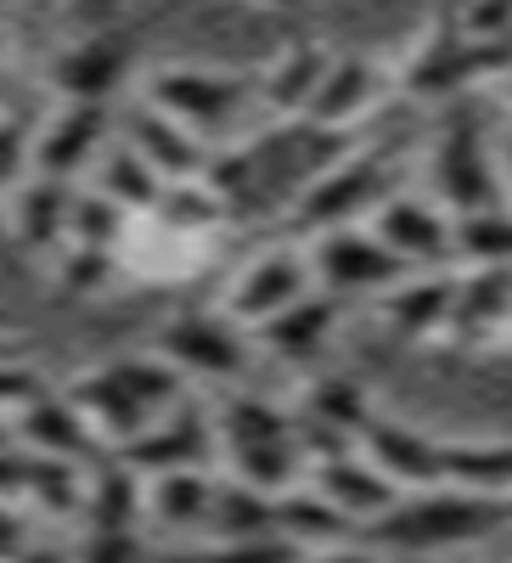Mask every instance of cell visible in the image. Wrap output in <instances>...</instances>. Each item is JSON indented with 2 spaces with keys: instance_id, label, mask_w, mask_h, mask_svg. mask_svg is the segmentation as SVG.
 Here are the masks:
<instances>
[{
  "instance_id": "d4e9b609",
  "label": "cell",
  "mask_w": 512,
  "mask_h": 563,
  "mask_svg": "<svg viewBox=\"0 0 512 563\" xmlns=\"http://www.w3.org/2000/svg\"><path fill=\"white\" fill-rule=\"evenodd\" d=\"M209 507H214V479L209 467H175V474L147 479V519L186 536V530H209Z\"/></svg>"
},
{
  "instance_id": "74e56055",
  "label": "cell",
  "mask_w": 512,
  "mask_h": 563,
  "mask_svg": "<svg viewBox=\"0 0 512 563\" xmlns=\"http://www.w3.org/2000/svg\"><path fill=\"white\" fill-rule=\"evenodd\" d=\"M34 395H45V384L34 378V372L29 366H18V361H0V411H23Z\"/></svg>"
},
{
  "instance_id": "9c48e42d",
  "label": "cell",
  "mask_w": 512,
  "mask_h": 563,
  "mask_svg": "<svg viewBox=\"0 0 512 563\" xmlns=\"http://www.w3.org/2000/svg\"><path fill=\"white\" fill-rule=\"evenodd\" d=\"M142 479L175 474V467H209L220 456V434H214V406L180 395L164 417H153L142 434H130L124 445H113Z\"/></svg>"
},
{
  "instance_id": "83f0119b",
  "label": "cell",
  "mask_w": 512,
  "mask_h": 563,
  "mask_svg": "<svg viewBox=\"0 0 512 563\" xmlns=\"http://www.w3.org/2000/svg\"><path fill=\"white\" fill-rule=\"evenodd\" d=\"M276 530V496L243 479L214 485V507H209V541H248V536H270Z\"/></svg>"
},
{
  "instance_id": "b9f144b4",
  "label": "cell",
  "mask_w": 512,
  "mask_h": 563,
  "mask_svg": "<svg viewBox=\"0 0 512 563\" xmlns=\"http://www.w3.org/2000/svg\"><path fill=\"white\" fill-rule=\"evenodd\" d=\"M113 12H119V0H74L79 29H108V23H113Z\"/></svg>"
},
{
  "instance_id": "7dc6e473",
  "label": "cell",
  "mask_w": 512,
  "mask_h": 563,
  "mask_svg": "<svg viewBox=\"0 0 512 563\" xmlns=\"http://www.w3.org/2000/svg\"><path fill=\"white\" fill-rule=\"evenodd\" d=\"M507 507H512V496H507Z\"/></svg>"
},
{
  "instance_id": "d590c367",
  "label": "cell",
  "mask_w": 512,
  "mask_h": 563,
  "mask_svg": "<svg viewBox=\"0 0 512 563\" xmlns=\"http://www.w3.org/2000/svg\"><path fill=\"white\" fill-rule=\"evenodd\" d=\"M74 563H147L142 530H90L85 525V541L74 547Z\"/></svg>"
},
{
  "instance_id": "603a6c76",
  "label": "cell",
  "mask_w": 512,
  "mask_h": 563,
  "mask_svg": "<svg viewBox=\"0 0 512 563\" xmlns=\"http://www.w3.org/2000/svg\"><path fill=\"white\" fill-rule=\"evenodd\" d=\"M327 68H333V52L321 40H288L282 52L270 57V68L259 74L254 97L265 102L270 119H304V108H310V97H315V85H321Z\"/></svg>"
},
{
  "instance_id": "f1b7e54d",
  "label": "cell",
  "mask_w": 512,
  "mask_h": 563,
  "mask_svg": "<svg viewBox=\"0 0 512 563\" xmlns=\"http://www.w3.org/2000/svg\"><path fill=\"white\" fill-rule=\"evenodd\" d=\"M445 485L512 496V440H445Z\"/></svg>"
},
{
  "instance_id": "bcb514c9",
  "label": "cell",
  "mask_w": 512,
  "mask_h": 563,
  "mask_svg": "<svg viewBox=\"0 0 512 563\" xmlns=\"http://www.w3.org/2000/svg\"><path fill=\"white\" fill-rule=\"evenodd\" d=\"M496 90H501V102H507V108H512V74H507V79H501V85H496Z\"/></svg>"
},
{
  "instance_id": "1f68e13d",
  "label": "cell",
  "mask_w": 512,
  "mask_h": 563,
  "mask_svg": "<svg viewBox=\"0 0 512 563\" xmlns=\"http://www.w3.org/2000/svg\"><path fill=\"white\" fill-rule=\"evenodd\" d=\"M130 225H135V214H124L113 198H102V192H97V186H79V192H74L68 243H85V249H113V254H124V243H130Z\"/></svg>"
},
{
  "instance_id": "52a82bcc",
  "label": "cell",
  "mask_w": 512,
  "mask_h": 563,
  "mask_svg": "<svg viewBox=\"0 0 512 563\" xmlns=\"http://www.w3.org/2000/svg\"><path fill=\"white\" fill-rule=\"evenodd\" d=\"M310 271H315V288L333 294V299H383L394 282L405 276V265L389 254V243L371 225L315 231Z\"/></svg>"
},
{
  "instance_id": "e0dca14e",
  "label": "cell",
  "mask_w": 512,
  "mask_h": 563,
  "mask_svg": "<svg viewBox=\"0 0 512 563\" xmlns=\"http://www.w3.org/2000/svg\"><path fill=\"white\" fill-rule=\"evenodd\" d=\"M456 276L450 265L439 271H423V276H400L394 288L378 299V316L394 339H445L450 327V310H456Z\"/></svg>"
},
{
  "instance_id": "4dcf8cb0",
  "label": "cell",
  "mask_w": 512,
  "mask_h": 563,
  "mask_svg": "<svg viewBox=\"0 0 512 563\" xmlns=\"http://www.w3.org/2000/svg\"><path fill=\"white\" fill-rule=\"evenodd\" d=\"M85 467L90 462H68V456H34L29 451V485L23 496L52 512V519H79L85 512Z\"/></svg>"
},
{
  "instance_id": "44dd1931",
  "label": "cell",
  "mask_w": 512,
  "mask_h": 563,
  "mask_svg": "<svg viewBox=\"0 0 512 563\" xmlns=\"http://www.w3.org/2000/svg\"><path fill=\"white\" fill-rule=\"evenodd\" d=\"M383 102V74L371 57H333V68L321 74L315 97L304 108V124L310 130H349L360 124L371 108Z\"/></svg>"
},
{
  "instance_id": "2e32d148",
  "label": "cell",
  "mask_w": 512,
  "mask_h": 563,
  "mask_svg": "<svg viewBox=\"0 0 512 563\" xmlns=\"http://www.w3.org/2000/svg\"><path fill=\"white\" fill-rule=\"evenodd\" d=\"M124 141H130V147L142 153L164 180H203L209 153H214L198 130H186L180 119H169V113L153 108V102H135V108H130V119H124Z\"/></svg>"
},
{
  "instance_id": "f546056e",
  "label": "cell",
  "mask_w": 512,
  "mask_h": 563,
  "mask_svg": "<svg viewBox=\"0 0 512 563\" xmlns=\"http://www.w3.org/2000/svg\"><path fill=\"white\" fill-rule=\"evenodd\" d=\"M456 265H468V271H512V209L507 203L456 214Z\"/></svg>"
},
{
  "instance_id": "60d3db41",
  "label": "cell",
  "mask_w": 512,
  "mask_h": 563,
  "mask_svg": "<svg viewBox=\"0 0 512 563\" xmlns=\"http://www.w3.org/2000/svg\"><path fill=\"white\" fill-rule=\"evenodd\" d=\"M29 485V451H0V496H23Z\"/></svg>"
},
{
  "instance_id": "e575fe53",
  "label": "cell",
  "mask_w": 512,
  "mask_h": 563,
  "mask_svg": "<svg viewBox=\"0 0 512 563\" xmlns=\"http://www.w3.org/2000/svg\"><path fill=\"white\" fill-rule=\"evenodd\" d=\"M34 175V130L23 119H0V198H12V186Z\"/></svg>"
},
{
  "instance_id": "cb8c5ba5",
  "label": "cell",
  "mask_w": 512,
  "mask_h": 563,
  "mask_svg": "<svg viewBox=\"0 0 512 563\" xmlns=\"http://www.w3.org/2000/svg\"><path fill=\"white\" fill-rule=\"evenodd\" d=\"M276 530H282L293 547H304V558H310V552H321V547L355 541V525H349L344 512H338L327 496H321L310 479H299L293 490L276 496Z\"/></svg>"
},
{
  "instance_id": "4316f807",
  "label": "cell",
  "mask_w": 512,
  "mask_h": 563,
  "mask_svg": "<svg viewBox=\"0 0 512 563\" xmlns=\"http://www.w3.org/2000/svg\"><path fill=\"white\" fill-rule=\"evenodd\" d=\"M512 316V271H461L445 339H479Z\"/></svg>"
},
{
  "instance_id": "f35d334b",
  "label": "cell",
  "mask_w": 512,
  "mask_h": 563,
  "mask_svg": "<svg viewBox=\"0 0 512 563\" xmlns=\"http://www.w3.org/2000/svg\"><path fill=\"white\" fill-rule=\"evenodd\" d=\"M23 547H29V519L18 512V501L0 496V563H7L12 552H23Z\"/></svg>"
},
{
  "instance_id": "9a60e30c",
  "label": "cell",
  "mask_w": 512,
  "mask_h": 563,
  "mask_svg": "<svg viewBox=\"0 0 512 563\" xmlns=\"http://www.w3.org/2000/svg\"><path fill=\"white\" fill-rule=\"evenodd\" d=\"M74 180H52V175H29L12 186L7 198V225L12 243L23 254H57L68 243V220H74Z\"/></svg>"
},
{
  "instance_id": "d6986e66",
  "label": "cell",
  "mask_w": 512,
  "mask_h": 563,
  "mask_svg": "<svg viewBox=\"0 0 512 563\" xmlns=\"http://www.w3.org/2000/svg\"><path fill=\"white\" fill-rule=\"evenodd\" d=\"M360 451L383 467V474L400 485V490H428V485H445V440L411 429V422H394V417H378L366 429Z\"/></svg>"
},
{
  "instance_id": "5bb4252c",
  "label": "cell",
  "mask_w": 512,
  "mask_h": 563,
  "mask_svg": "<svg viewBox=\"0 0 512 563\" xmlns=\"http://www.w3.org/2000/svg\"><path fill=\"white\" fill-rule=\"evenodd\" d=\"M310 485L327 496L355 530H371V525H378L383 512L405 496L366 451H349V456H333V462H315V467H310Z\"/></svg>"
},
{
  "instance_id": "8992f818",
  "label": "cell",
  "mask_w": 512,
  "mask_h": 563,
  "mask_svg": "<svg viewBox=\"0 0 512 563\" xmlns=\"http://www.w3.org/2000/svg\"><path fill=\"white\" fill-rule=\"evenodd\" d=\"M142 102L164 108L186 130H198L203 141H214V135H225L231 124H237V113L254 102V79L225 74V68H198V63H169V68L147 74Z\"/></svg>"
},
{
  "instance_id": "30bf717a",
  "label": "cell",
  "mask_w": 512,
  "mask_h": 563,
  "mask_svg": "<svg viewBox=\"0 0 512 563\" xmlns=\"http://www.w3.org/2000/svg\"><path fill=\"white\" fill-rule=\"evenodd\" d=\"M113 147V108L108 102H57V113L34 130V175L52 180H90Z\"/></svg>"
},
{
  "instance_id": "ab89813d",
  "label": "cell",
  "mask_w": 512,
  "mask_h": 563,
  "mask_svg": "<svg viewBox=\"0 0 512 563\" xmlns=\"http://www.w3.org/2000/svg\"><path fill=\"white\" fill-rule=\"evenodd\" d=\"M304 563H394L383 547H360V541H338V547H321Z\"/></svg>"
},
{
  "instance_id": "7bdbcfd3",
  "label": "cell",
  "mask_w": 512,
  "mask_h": 563,
  "mask_svg": "<svg viewBox=\"0 0 512 563\" xmlns=\"http://www.w3.org/2000/svg\"><path fill=\"white\" fill-rule=\"evenodd\" d=\"M7 563H74V552H63V547H40V541H29L23 552H12Z\"/></svg>"
},
{
  "instance_id": "5b68a950",
  "label": "cell",
  "mask_w": 512,
  "mask_h": 563,
  "mask_svg": "<svg viewBox=\"0 0 512 563\" xmlns=\"http://www.w3.org/2000/svg\"><path fill=\"white\" fill-rule=\"evenodd\" d=\"M153 350L180 366V378L237 389L248 378L254 333H248L243 321H231L225 310H180V316H169L158 327V344Z\"/></svg>"
},
{
  "instance_id": "484cf974",
  "label": "cell",
  "mask_w": 512,
  "mask_h": 563,
  "mask_svg": "<svg viewBox=\"0 0 512 563\" xmlns=\"http://www.w3.org/2000/svg\"><path fill=\"white\" fill-rule=\"evenodd\" d=\"M90 186H97L102 198H113L124 214L142 220V214H153V209H158V198H164V186H169V180H164L142 153H135L130 141H119V147H108V153H102V164L90 169Z\"/></svg>"
},
{
  "instance_id": "6da1fadb",
  "label": "cell",
  "mask_w": 512,
  "mask_h": 563,
  "mask_svg": "<svg viewBox=\"0 0 512 563\" xmlns=\"http://www.w3.org/2000/svg\"><path fill=\"white\" fill-rule=\"evenodd\" d=\"M214 434H220V456H225L231 479L259 485L270 496H282L299 479H310L293 411L243 389V384L225 389V400H214Z\"/></svg>"
},
{
  "instance_id": "ac0fdd59",
  "label": "cell",
  "mask_w": 512,
  "mask_h": 563,
  "mask_svg": "<svg viewBox=\"0 0 512 563\" xmlns=\"http://www.w3.org/2000/svg\"><path fill=\"white\" fill-rule=\"evenodd\" d=\"M338 310H344V299L310 288V294L293 299L288 310H276L270 321H259V327H254V344L270 350L276 361H288V366L321 361V350H327L333 333H338Z\"/></svg>"
},
{
  "instance_id": "d6a6232c",
  "label": "cell",
  "mask_w": 512,
  "mask_h": 563,
  "mask_svg": "<svg viewBox=\"0 0 512 563\" xmlns=\"http://www.w3.org/2000/svg\"><path fill=\"white\" fill-rule=\"evenodd\" d=\"M52 282H57V294H68V299H97V294H108L113 282H119V254H113V249L63 243Z\"/></svg>"
},
{
  "instance_id": "8d00e7d4",
  "label": "cell",
  "mask_w": 512,
  "mask_h": 563,
  "mask_svg": "<svg viewBox=\"0 0 512 563\" xmlns=\"http://www.w3.org/2000/svg\"><path fill=\"white\" fill-rule=\"evenodd\" d=\"M456 23L474 40H507L512 34V0H461Z\"/></svg>"
},
{
  "instance_id": "ffe728a7",
  "label": "cell",
  "mask_w": 512,
  "mask_h": 563,
  "mask_svg": "<svg viewBox=\"0 0 512 563\" xmlns=\"http://www.w3.org/2000/svg\"><path fill=\"white\" fill-rule=\"evenodd\" d=\"M18 440L34 451V456H68V462H97L108 445L97 440V429L85 422V411L68 400V395H34L23 411H18Z\"/></svg>"
},
{
  "instance_id": "7a4b0ae2",
  "label": "cell",
  "mask_w": 512,
  "mask_h": 563,
  "mask_svg": "<svg viewBox=\"0 0 512 563\" xmlns=\"http://www.w3.org/2000/svg\"><path fill=\"white\" fill-rule=\"evenodd\" d=\"M180 395H186L180 366L164 361L158 350L153 355H113V361L79 372V378L68 384V400L85 411V422L97 429V440L108 451L124 445L130 434H142L147 422L164 417Z\"/></svg>"
},
{
  "instance_id": "3957f363",
  "label": "cell",
  "mask_w": 512,
  "mask_h": 563,
  "mask_svg": "<svg viewBox=\"0 0 512 563\" xmlns=\"http://www.w3.org/2000/svg\"><path fill=\"white\" fill-rule=\"evenodd\" d=\"M512 530V507L507 496L490 490H461V485H428V490H405L366 536L383 552H456Z\"/></svg>"
},
{
  "instance_id": "ee69618b",
  "label": "cell",
  "mask_w": 512,
  "mask_h": 563,
  "mask_svg": "<svg viewBox=\"0 0 512 563\" xmlns=\"http://www.w3.org/2000/svg\"><path fill=\"white\" fill-rule=\"evenodd\" d=\"M259 7H270V12H299L304 0H259Z\"/></svg>"
},
{
  "instance_id": "4fadbf2b",
  "label": "cell",
  "mask_w": 512,
  "mask_h": 563,
  "mask_svg": "<svg viewBox=\"0 0 512 563\" xmlns=\"http://www.w3.org/2000/svg\"><path fill=\"white\" fill-rule=\"evenodd\" d=\"M428 186H434V203L450 209V214H474V209H490L501 203V169L490 164L485 153V135L474 124H450L439 141H434V158H428Z\"/></svg>"
},
{
  "instance_id": "836d02e7",
  "label": "cell",
  "mask_w": 512,
  "mask_h": 563,
  "mask_svg": "<svg viewBox=\"0 0 512 563\" xmlns=\"http://www.w3.org/2000/svg\"><path fill=\"white\" fill-rule=\"evenodd\" d=\"M198 563H304V547H293L282 530L248 536V541H209Z\"/></svg>"
},
{
  "instance_id": "7402d4cb",
  "label": "cell",
  "mask_w": 512,
  "mask_h": 563,
  "mask_svg": "<svg viewBox=\"0 0 512 563\" xmlns=\"http://www.w3.org/2000/svg\"><path fill=\"white\" fill-rule=\"evenodd\" d=\"M79 519L90 530H142L147 519V479L119 456L102 451L97 462L85 467V512Z\"/></svg>"
},
{
  "instance_id": "277c9868",
  "label": "cell",
  "mask_w": 512,
  "mask_h": 563,
  "mask_svg": "<svg viewBox=\"0 0 512 563\" xmlns=\"http://www.w3.org/2000/svg\"><path fill=\"white\" fill-rule=\"evenodd\" d=\"M394 192L389 186V158L378 147H355V153H338L333 164H321L293 198V220L315 231H333V225H360L371 220L383 198Z\"/></svg>"
},
{
  "instance_id": "7c38bea8",
  "label": "cell",
  "mask_w": 512,
  "mask_h": 563,
  "mask_svg": "<svg viewBox=\"0 0 512 563\" xmlns=\"http://www.w3.org/2000/svg\"><path fill=\"white\" fill-rule=\"evenodd\" d=\"M135 68V40L124 29H85L74 45H63V57L52 63V85L63 102H108L124 90Z\"/></svg>"
},
{
  "instance_id": "f6af8a7d",
  "label": "cell",
  "mask_w": 512,
  "mask_h": 563,
  "mask_svg": "<svg viewBox=\"0 0 512 563\" xmlns=\"http://www.w3.org/2000/svg\"><path fill=\"white\" fill-rule=\"evenodd\" d=\"M501 175L512 180V135H507V147H501Z\"/></svg>"
},
{
  "instance_id": "8fae6325",
  "label": "cell",
  "mask_w": 512,
  "mask_h": 563,
  "mask_svg": "<svg viewBox=\"0 0 512 563\" xmlns=\"http://www.w3.org/2000/svg\"><path fill=\"white\" fill-rule=\"evenodd\" d=\"M378 238L389 243V254L411 271V265H456V214L439 209L434 198H416V192H389L366 220Z\"/></svg>"
},
{
  "instance_id": "ba28073f",
  "label": "cell",
  "mask_w": 512,
  "mask_h": 563,
  "mask_svg": "<svg viewBox=\"0 0 512 563\" xmlns=\"http://www.w3.org/2000/svg\"><path fill=\"white\" fill-rule=\"evenodd\" d=\"M315 288V271H310V249H293V243H265L254 249L237 271H231L225 294H220V310L231 321H243L248 333L259 321H270L276 310H288L293 299H304Z\"/></svg>"
}]
</instances>
